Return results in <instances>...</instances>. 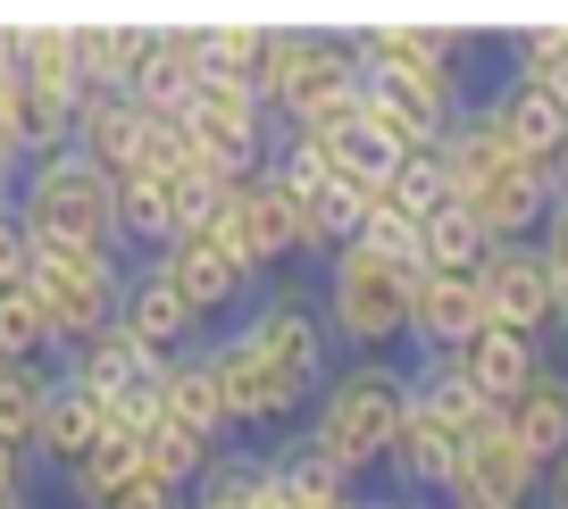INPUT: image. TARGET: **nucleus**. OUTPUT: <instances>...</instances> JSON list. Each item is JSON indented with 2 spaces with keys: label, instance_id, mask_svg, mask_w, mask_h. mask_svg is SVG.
I'll return each mask as SVG.
<instances>
[{
  "label": "nucleus",
  "instance_id": "19",
  "mask_svg": "<svg viewBox=\"0 0 568 509\" xmlns=\"http://www.w3.org/2000/svg\"><path fill=\"white\" fill-rule=\"evenodd\" d=\"M201 468H210V442H201V435H184L176 418H151V426H142L134 476H151V485H168V492H193Z\"/></svg>",
  "mask_w": 568,
  "mask_h": 509
},
{
  "label": "nucleus",
  "instance_id": "15",
  "mask_svg": "<svg viewBox=\"0 0 568 509\" xmlns=\"http://www.w3.org/2000/svg\"><path fill=\"white\" fill-rule=\"evenodd\" d=\"M92 442H101V401L51 368V393H42V418H34V468L42 476H68Z\"/></svg>",
  "mask_w": 568,
  "mask_h": 509
},
{
  "label": "nucleus",
  "instance_id": "9",
  "mask_svg": "<svg viewBox=\"0 0 568 509\" xmlns=\"http://www.w3.org/2000/svg\"><path fill=\"white\" fill-rule=\"evenodd\" d=\"M468 334H485L477 276H418V284H409V334H402V359H444V352H460Z\"/></svg>",
  "mask_w": 568,
  "mask_h": 509
},
{
  "label": "nucleus",
  "instance_id": "23",
  "mask_svg": "<svg viewBox=\"0 0 568 509\" xmlns=\"http://www.w3.org/2000/svg\"><path fill=\"white\" fill-rule=\"evenodd\" d=\"M0 359H42L51 368V326H42L26 284H0Z\"/></svg>",
  "mask_w": 568,
  "mask_h": 509
},
{
  "label": "nucleus",
  "instance_id": "28",
  "mask_svg": "<svg viewBox=\"0 0 568 509\" xmlns=\"http://www.w3.org/2000/svg\"><path fill=\"white\" fill-rule=\"evenodd\" d=\"M535 509H568V451L544 468V492H535Z\"/></svg>",
  "mask_w": 568,
  "mask_h": 509
},
{
  "label": "nucleus",
  "instance_id": "1",
  "mask_svg": "<svg viewBox=\"0 0 568 509\" xmlns=\"http://www.w3.org/2000/svg\"><path fill=\"white\" fill-rule=\"evenodd\" d=\"M409 409V359H335L326 385L310 393L302 435H284L310 468L343 476V485L368 492V476L385 468V442Z\"/></svg>",
  "mask_w": 568,
  "mask_h": 509
},
{
  "label": "nucleus",
  "instance_id": "11",
  "mask_svg": "<svg viewBox=\"0 0 568 509\" xmlns=\"http://www.w3.org/2000/svg\"><path fill=\"white\" fill-rule=\"evenodd\" d=\"M160 418H176L184 435H201L210 451H226L234 426H226V393H217V368H210V343H193V352L160 359Z\"/></svg>",
  "mask_w": 568,
  "mask_h": 509
},
{
  "label": "nucleus",
  "instance_id": "20",
  "mask_svg": "<svg viewBox=\"0 0 568 509\" xmlns=\"http://www.w3.org/2000/svg\"><path fill=\"white\" fill-rule=\"evenodd\" d=\"M42 393H51V368H42V359H0V451L9 459H34Z\"/></svg>",
  "mask_w": 568,
  "mask_h": 509
},
{
  "label": "nucleus",
  "instance_id": "12",
  "mask_svg": "<svg viewBox=\"0 0 568 509\" xmlns=\"http://www.w3.org/2000/svg\"><path fill=\"white\" fill-rule=\"evenodd\" d=\"M118 326L134 334L142 352H160V359H176V352H193V343H210V326H201L193 309H184L176 293H168L151 267H125V293H118Z\"/></svg>",
  "mask_w": 568,
  "mask_h": 509
},
{
  "label": "nucleus",
  "instance_id": "2",
  "mask_svg": "<svg viewBox=\"0 0 568 509\" xmlns=\"http://www.w3.org/2000/svg\"><path fill=\"white\" fill-rule=\"evenodd\" d=\"M409 284H418V267L385 259V251H368V243H343L335 259L318 267L310 301H318V326H326V343H335V359H402Z\"/></svg>",
  "mask_w": 568,
  "mask_h": 509
},
{
  "label": "nucleus",
  "instance_id": "4",
  "mask_svg": "<svg viewBox=\"0 0 568 509\" xmlns=\"http://www.w3.org/2000/svg\"><path fill=\"white\" fill-rule=\"evenodd\" d=\"M142 267H151V276H160V284H168V293H176V301H184V309H193L210 334L226 326V317L243 309L251 293H260V276L243 267V251L217 234V210H210V217H184V226L168 234V243L151 251Z\"/></svg>",
  "mask_w": 568,
  "mask_h": 509
},
{
  "label": "nucleus",
  "instance_id": "7",
  "mask_svg": "<svg viewBox=\"0 0 568 509\" xmlns=\"http://www.w3.org/2000/svg\"><path fill=\"white\" fill-rule=\"evenodd\" d=\"M477 301H485V326L501 334H527L551 352V259L535 243H494L477 259Z\"/></svg>",
  "mask_w": 568,
  "mask_h": 509
},
{
  "label": "nucleus",
  "instance_id": "27",
  "mask_svg": "<svg viewBox=\"0 0 568 509\" xmlns=\"http://www.w3.org/2000/svg\"><path fill=\"white\" fill-rule=\"evenodd\" d=\"M34 459H9V451H0V509H9V501H26V492H34Z\"/></svg>",
  "mask_w": 568,
  "mask_h": 509
},
{
  "label": "nucleus",
  "instance_id": "26",
  "mask_svg": "<svg viewBox=\"0 0 568 509\" xmlns=\"http://www.w3.org/2000/svg\"><path fill=\"white\" fill-rule=\"evenodd\" d=\"M535 251H544L551 267H568V193H551V210H544V234H535Z\"/></svg>",
  "mask_w": 568,
  "mask_h": 509
},
{
  "label": "nucleus",
  "instance_id": "16",
  "mask_svg": "<svg viewBox=\"0 0 568 509\" xmlns=\"http://www.w3.org/2000/svg\"><path fill=\"white\" fill-rule=\"evenodd\" d=\"M109 193H118V251H125V259H151V251L193 217V210H184V193L160 176V167H134V176H118Z\"/></svg>",
  "mask_w": 568,
  "mask_h": 509
},
{
  "label": "nucleus",
  "instance_id": "13",
  "mask_svg": "<svg viewBox=\"0 0 568 509\" xmlns=\"http://www.w3.org/2000/svg\"><path fill=\"white\" fill-rule=\"evenodd\" d=\"M59 376H68V385H84L92 401H118V393H151V385H160V352H142L134 334L109 317L92 343H75V352L59 359Z\"/></svg>",
  "mask_w": 568,
  "mask_h": 509
},
{
  "label": "nucleus",
  "instance_id": "14",
  "mask_svg": "<svg viewBox=\"0 0 568 509\" xmlns=\"http://www.w3.org/2000/svg\"><path fill=\"white\" fill-rule=\"evenodd\" d=\"M544 343H527V334H501V326H485V334H468L460 352H452V368H460V385L477 393L485 409H501V401H518L527 393V376L544 368Z\"/></svg>",
  "mask_w": 568,
  "mask_h": 509
},
{
  "label": "nucleus",
  "instance_id": "21",
  "mask_svg": "<svg viewBox=\"0 0 568 509\" xmlns=\"http://www.w3.org/2000/svg\"><path fill=\"white\" fill-rule=\"evenodd\" d=\"M477 259H485V234L460 210H435L418 226V276H477Z\"/></svg>",
  "mask_w": 568,
  "mask_h": 509
},
{
  "label": "nucleus",
  "instance_id": "18",
  "mask_svg": "<svg viewBox=\"0 0 568 509\" xmlns=\"http://www.w3.org/2000/svg\"><path fill=\"white\" fill-rule=\"evenodd\" d=\"M310 51H318V26H260V59H251V92H260L267 118H284V101L302 92Z\"/></svg>",
  "mask_w": 568,
  "mask_h": 509
},
{
  "label": "nucleus",
  "instance_id": "29",
  "mask_svg": "<svg viewBox=\"0 0 568 509\" xmlns=\"http://www.w3.org/2000/svg\"><path fill=\"white\" fill-rule=\"evenodd\" d=\"M368 509H444V501H435V492H393V485H376Z\"/></svg>",
  "mask_w": 568,
  "mask_h": 509
},
{
  "label": "nucleus",
  "instance_id": "6",
  "mask_svg": "<svg viewBox=\"0 0 568 509\" xmlns=\"http://www.w3.org/2000/svg\"><path fill=\"white\" fill-rule=\"evenodd\" d=\"M535 492H544V459H535L501 418H485L477 435L460 442V459H452V476H444L435 501L444 509H535Z\"/></svg>",
  "mask_w": 568,
  "mask_h": 509
},
{
  "label": "nucleus",
  "instance_id": "3",
  "mask_svg": "<svg viewBox=\"0 0 568 509\" xmlns=\"http://www.w3.org/2000/svg\"><path fill=\"white\" fill-rule=\"evenodd\" d=\"M9 210H18L26 243H118V193L75 142L26 159L9 184Z\"/></svg>",
  "mask_w": 568,
  "mask_h": 509
},
{
  "label": "nucleus",
  "instance_id": "22",
  "mask_svg": "<svg viewBox=\"0 0 568 509\" xmlns=\"http://www.w3.org/2000/svg\"><path fill=\"white\" fill-rule=\"evenodd\" d=\"M385 201H393L402 217H435V210H452V176H444V159H435V151L393 159V167H385Z\"/></svg>",
  "mask_w": 568,
  "mask_h": 509
},
{
  "label": "nucleus",
  "instance_id": "5",
  "mask_svg": "<svg viewBox=\"0 0 568 509\" xmlns=\"http://www.w3.org/2000/svg\"><path fill=\"white\" fill-rule=\"evenodd\" d=\"M551 193H560V184H551V159L501 151V159H485L468 184H452V210H460L468 226L485 234V251H494V243H535Z\"/></svg>",
  "mask_w": 568,
  "mask_h": 509
},
{
  "label": "nucleus",
  "instance_id": "17",
  "mask_svg": "<svg viewBox=\"0 0 568 509\" xmlns=\"http://www.w3.org/2000/svg\"><path fill=\"white\" fill-rule=\"evenodd\" d=\"M494 418H501V426H510V435H518V442H527V451L551 468V459L568 451V359L551 352L544 368L527 376V393H518V401H501Z\"/></svg>",
  "mask_w": 568,
  "mask_h": 509
},
{
  "label": "nucleus",
  "instance_id": "24",
  "mask_svg": "<svg viewBox=\"0 0 568 509\" xmlns=\"http://www.w3.org/2000/svg\"><path fill=\"white\" fill-rule=\"evenodd\" d=\"M26 267H34V243H26L18 210H0V284H26Z\"/></svg>",
  "mask_w": 568,
  "mask_h": 509
},
{
  "label": "nucleus",
  "instance_id": "25",
  "mask_svg": "<svg viewBox=\"0 0 568 509\" xmlns=\"http://www.w3.org/2000/svg\"><path fill=\"white\" fill-rule=\"evenodd\" d=\"M101 509H184V492H168V485H151V476H125L118 492H109Z\"/></svg>",
  "mask_w": 568,
  "mask_h": 509
},
{
  "label": "nucleus",
  "instance_id": "10",
  "mask_svg": "<svg viewBox=\"0 0 568 509\" xmlns=\"http://www.w3.org/2000/svg\"><path fill=\"white\" fill-rule=\"evenodd\" d=\"M485 109H494V125H501L510 151L560 159V142H568V92L535 84V75H494V84H485Z\"/></svg>",
  "mask_w": 568,
  "mask_h": 509
},
{
  "label": "nucleus",
  "instance_id": "8",
  "mask_svg": "<svg viewBox=\"0 0 568 509\" xmlns=\"http://www.w3.org/2000/svg\"><path fill=\"white\" fill-rule=\"evenodd\" d=\"M184 134H193L210 159H226V167H267V151H276V118L260 109L251 84H193Z\"/></svg>",
  "mask_w": 568,
  "mask_h": 509
}]
</instances>
